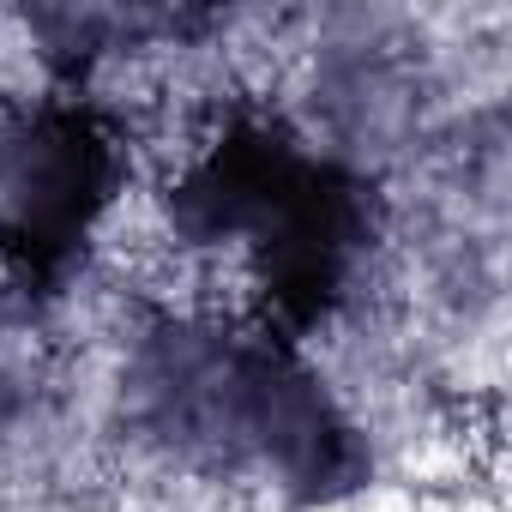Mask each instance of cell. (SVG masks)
Returning <instances> with one entry per match:
<instances>
[{
    "label": "cell",
    "mask_w": 512,
    "mask_h": 512,
    "mask_svg": "<svg viewBox=\"0 0 512 512\" xmlns=\"http://www.w3.org/2000/svg\"><path fill=\"white\" fill-rule=\"evenodd\" d=\"M181 223L211 247H241L260 314L302 332L350 296L368 247L362 187L302 151L272 121H235L181 169Z\"/></svg>",
    "instance_id": "cell-1"
},
{
    "label": "cell",
    "mask_w": 512,
    "mask_h": 512,
    "mask_svg": "<svg viewBox=\"0 0 512 512\" xmlns=\"http://www.w3.org/2000/svg\"><path fill=\"white\" fill-rule=\"evenodd\" d=\"M13 145L19 163L7 175V247L25 266L49 272L73 241L85 247L115 193V139L91 109H43Z\"/></svg>",
    "instance_id": "cell-2"
}]
</instances>
